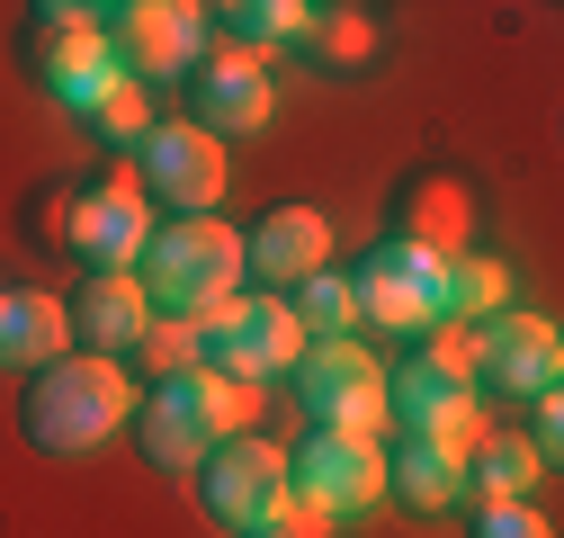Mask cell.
I'll return each instance as SVG.
<instances>
[{"mask_svg":"<svg viewBox=\"0 0 564 538\" xmlns=\"http://www.w3.org/2000/svg\"><path fill=\"white\" fill-rule=\"evenodd\" d=\"M206 19H216V36H225V45H242V54L305 45V28H314L305 0H225V10H206Z\"/></svg>","mask_w":564,"mask_h":538,"instance_id":"23","label":"cell"},{"mask_svg":"<svg viewBox=\"0 0 564 538\" xmlns=\"http://www.w3.org/2000/svg\"><path fill=\"white\" fill-rule=\"evenodd\" d=\"M296 413L323 440H386V359L368 342H305L296 359Z\"/></svg>","mask_w":564,"mask_h":538,"instance_id":"4","label":"cell"},{"mask_svg":"<svg viewBox=\"0 0 564 538\" xmlns=\"http://www.w3.org/2000/svg\"><path fill=\"white\" fill-rule=\"evenodd\" d=\"M260 538H278V529H260Z\"/></svg>","mask_w":564,"mask_h":538,"instance_id":"31","label":"cell"},{"mask_svg":"<svg viewBox=\"0 0 564 538\" xmlns=\"http://www.w3.org/2000/svg\"><path fill=\"white\" fill-rule=\"evenodd\" d=\"M520 440L555 466V440H564V395H538V404H529V431H520Z\"/></svg>","mask_w":564,"mask_h":538,"instance_id":"29","label":"cell"},{"mask_svg":"<svg viewBox=\"0 0 564 538\" xmlns=\"http://www.w3.org/2000/svg\"><path fill=\"white\" fill-rule=\"evenodd\" d=\"M386 440H431V449H475L484 440V395H475V377L466 368H448V359H403V368H386Z\"/></svg>","mask_w":564,"mask_h":538,"instance_id":"8","label":"cell"},{"mask_svg":"<svg viewBox=\"0 0 564 538\" xmlns=\"http://www.w3.org/2000/svg\"><path fill=\"white\" fill-rule=\"evenodd\" d=\"M0 297H10V279H0Z\"/></svg>","mask_w":564,"mask_h":538,"instance_id":"30","label":"cell"},{"mask_svg":"<svg viewBox=\"0 0 564 538\" xmlns=\"http://www.w3.org/2000/svg\"><path fill=\"white\" fill-rule=\"evenodd\" d=\"M394 243L431 251V260L475 251V197H466V180H448V171H412V180L394 189Z\"/></svg>","mask_w":564,"mask_h":538,"instance_id":"17","label":"cell"},{"mask_svg":"<svg viewBox=\"0 0 564 538\" xmlns=\"http://www.w3.org/2000/svg\"><path fill=\"white\" fill-rule=\"evenodd\" d=\"M28 63H36V82L73 108V117H90V108L126 82L117 54H108L99 10H28Z\"/></svg>","mask_w":564,"mask_h":538,"instance_id":"12","label":"cell"},{"mask_svg":"<svg viewBox=\"0 0 564 538\" xmlns=\"http://www.w3.org/2000/svg\"><path fill=\"white\" fill-rule=\"evenodd\" d=\"M126 359H144V377H153V386H162V377L206 368V359H197V323H171V314H153V323H144V342H134Z\"/></svg>","mask_w":564,"mask_h":538,"instance_id":"25","label":"cell"},{"mask_svg":"<svg viewBox=\"0 0 564 538\" xmlns=\"http://www.w3.org/2000/svg\"><path fill=\"white\" fill-rule=\"evenodd\" d=\"M466 377H475V395L538 404V395H555V377H564V332H555L546 314H529V305H502V314L466 323Z\"/></svg>","mask_w":564,"mask_h":538,"instance_id":"9","label":"cell"},{"mask_svg":"<svg viewBox=\"0 0 564 538\" xmlns=\"http://www.w3.org/2000/svg\"><path fill=\"white\" fill-rule=\"evenodd\" d=\"M349 297H359V332H403V342H421V332L440 323V260L386 234L359 269H349Z\"/></svg>","mask_w":564,"mask_h":538,"instance_id":"14","label":"cell"},{"mask_svg":"<svg viewBox=\"0 0 564 538\" xmlns=\"http://www.w3.org/2000/svg\"><path fill=\"white\" fill-rule=\"evenodd\" d=\"M305 45H314L323 63H359V54L377 45V28H368V10H314V28H305Z\"/></svg>","mask_w":564,"mask_h":538,"instance_id":"27","label":"cell"},{"mask_svg":"<svg viewBox=\"0 0 564 538\" xmlns=\"http://www.w3.org/2000/svg\"><path fill=\"white\" fill-rule=\"evenodd\" d=\"M511 305V269L492 251H448L440 260V323H484Z\"/></svg>","mask_w":564,"mask_h":538,"instance_id":"22","label":"cell"},{"mask_svg":"<svg viewBox=\"0 0 564 538\" xmlns=\"http://www.w3.org/2000/svg\"><path fill=\"white\" fill-rule=\"evenodd\" d=\"M288 314L305 342H359V297H349L340 269H314L305 288H288Z\"/></svg>","mask_w":564,"mask_h":538,"instance_id":"24","label":"cell"},{"mask_svg":"<svg viewBox=\"0 0 564 538\" xmlns=\"http://www.w3.org/2000/svg\"><path fill=\"white\" fill-rule=\"evenodd\" d=\"M197 359L216 368V377H234V386H251V395H269L278 377H296L305 332H296L288 297H251V288H242L216 323H197Z\"/></svg>","mask_w":564,"mask_h":538,"instance_id":"7","label":"cell"},{"mask_svg":"<svg viewBox=\"0 0 564 538\" xmlns=\"http://www.w3.org/2000/svg\"><path fill=\"white\" fill-rule=\"evenodd\" d=\"M126 180L144 189V207H171V216H216V197H225L234 162H225L216 134H197L188 117H153L144 134H134V153H126Z\"/></svg>","mask_w":564,"mask_h":538,"instance_id":"5","label":"cell"},{"mask_svg":"<svg viewBox=\"0 0 564 538\" xmlns=\"http://www.w3.org/2000/svg\"><path fill=\"white\" fill-rule=\"evenodd\" d=\"M188 126L197 134H216V144H242V134H260L269 117H278V82H269V63L260 54H242V45H206L197 54V73H188Z\"/></svg>","mask_w":564,"mask_h":538,"instance_id":"13","label":"cell"},{"mask_svg":"<svg viewBox=\"0 0 564 538\" xmlns=\"http://www.w3.org/2000/svg\"><path fill=\"white\" fill-rule=\"evenodd\" d=\"M90 126L108 134V144H117V153H134V134H144V126H153V90H144V82H117V90H108V99L90 108Z\"/></svg>","mask_w":564,"mask_h":538,"instance_id":"26","label":"cell"},{"mask_svg":"<svg viewBox=\"0 0 564 538\" xmlns=\"http://www.w3.org/2000/svg\"><path fill=\"white\" fill-rule=\"evenodd\" d=\"M54 359H73V314H63V297L54 288H10L0 297V368L36 377Z\"/></svg>","mask_w":564,"mask_h":538,"instance_id":"19","label":"cell"},{"mask_svg":"<svg viewBox=\"0 0 564 538\" xmlns=\"http://www.w3.org/2000/svg\"><path fill=\"white\" fill-rule=\"evenodd\" d=\"M288 494L323 503L332 520H368L386 503V440H323V431H305L296 458H288Z\"/></svg>","mask_w":564,"mask_h":538,"instance_id":"15","label":"cell"},{"mask_svg":"<svg viewBox=\"0 0 564 538\" xmlns=\"http://www.w3.org/2000/svg\"><path fill=\"white\" fill-rule=\"evenodd\" d=\"M134 395H144V386L126 377V359H90V351H73V359L36 368L28 395H19L28 449H36V458H90V449H108V440L134 422Z\"/></svg>","mask_w":564,"mask_h":538,"instance_id":"1","label":"cell"},{"mask_svg":"<svg viewBox=\"0 0 564 538\" xmlns=\"http://www.w3.org/2000/svg\"><path fill=\"white\" fill-rule=\"evenodd\" d=\"M54 243L82 260V279H117V269L144 260V243H153V207H144V189L126 180V162L99 171V180H82L73 197H63V234H54Z\"/></svg>","mask_w":564,"mask_h":538,"instance_id":"10","label":"cell"},{"mask_svg":"<svg viewBox=\"0 0 564 538\" xmlns=\"http://www.w3.org/2000/svg\"><path fill=\"white\" fill-rule=\"evenodd\" d=\"M386 503L440 520V512H466V458L457 449H431V440H394L386 449Z\"/></svg>","mask_w":564,"mask_h":538,"instance_id":"20","label":"cell"},{"mask_svg":"<svg viewBox=\"0 0 564 538\" xmlns=\"http://www.w3.org/2000/svg\"><path fill=\"white\" fill-rule=\"evenodd\" d=\"M251 386L216 377V368H188V377H162L134 395V449H144V466H162V476H197L206 458H216L234 431H251Z\"/></svg>","mask_w":564,"mask_h":538,"instance_id":"2","label":"cell"},{"mask_svg":"<svg viewBox=\"0 0 564 538\" xmlns=\"http://www.w3.org/2000/svg\"><path fill=\"white\" fill-rule=\"evenodd\" d=\"M538 476H546V458H538L520 431H484V440L466 449V512H475V503H529Z\"/></svg>","mask_w":564,"mask_h":538,"instance_id":"21","label":"cell"},{"mask_svg":"<svg viewBox=\"0 0 564 538\" xmlns=\"http://www.w3.org/2000/svg\"><path fill=\"white\" fill-rule=\"evenodd\" d=\"M108 28V54H117V73L126 82H144V90H171L197 73V54L216 45V19L197 10V0H126V10H99Z\"/></svg>","mask_w":564,"mask_h":538,"instance_id":"6","label":"cell"},{"mask_svg":"<svg viewBox=\"0 0 564 538\" xmlns=\"http://www.w3.org/2000/svg\"><path fill=\"white\" fill-rule=\"evenodd\" d=\"M134 288L171 323H216L242 297V234L225 216H171L153 225L144 260H134Z\"/></svg>","mask_w":564,"mask_h":538,"instance_id":"3","label":"cell"},{"mask_svg":"<svg viewBox=\"0 0 564 538\" xmlns=\"http://www.w3.org/2000/svg\"><path fill=\"white\" fill-rule=\"evenodd\" d=\"M197 503H206V520H216L225 538L278 529V512H288V449L260 440V431H234L216 458L197 466Z\"/></svg>","mask_w":564,"mask_h":538,"instance_id":"11","label":"cell"},{"mask_svg":"<svg viewBox=\"0 0 564 538\" xmlns=\"http://www.w3.org/2000/svg\"><path fill=\"white\" fill-rule=\"evenodd\" d=\"M466 538H555V520L538 503H475L466 512Z\"/></svg>","mask_w":564,"mask_h":538,"instance_id":"28","label":"cell"},{"mask_svg":"<svg viewBox=\"0 0 564 538\" xmlns=\"http://www.w3.org/2000/svg\"><path fill=\"white\" fill-rule=\"evenodd\" d=\"M314 269H332V216L323 207H269L242 234V279H260V297L305 288Z\"/></svg>","mask_w":564,"mask_h":538,"instance_id":"16","label":"cell"},{"mask_svg":"<svg viewBox=\"0 0 564 538\" xmlns=\"http://www.w3.org/2000/svg\"><path fill=\"white\" fill-rule=\"evenodd\" d=\"M63 314H73V351H90V359H126L134 342H144V323H153L134 269H117V279H82L73 297H63Z\"/></svg>","mask_w":564,"mask_h":538,"instance_id":"18","label":"cell"}]
</instances>
